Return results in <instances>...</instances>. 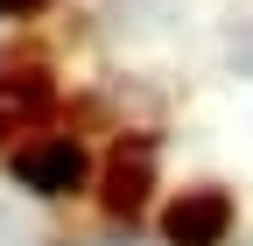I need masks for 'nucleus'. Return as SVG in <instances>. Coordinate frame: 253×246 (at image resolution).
Instances as JSON below:
<instances>
[{
	"instance_id": "obj_1",
	"label": "nucleus",
	"mask_w": 253,
	"mask_h": 246,
	"mask_svg": "<svg viewBox=\"0 0 253 246\" xmlns=\"http://www.w3.org/2000/svg\"><path fill=\"white\" fill-rule=\"evenodd\" d=\"M162 232H169V246H218L232 232V197L225 190H183L169 204Z\"/></svg>"
},
{
	"instance_id": "obj_2",
	"label": "nucleus",
	"mask_w": 253,
	"mask_h": 246,
	"mask_svg": "<svg viewBox=\"0 0 253 246\" xmlns=\"http://www.w3.org/2000/svg\"><path fill=\"white\" fill-rule=\"evenodd\" d=\"M14 183H28V190H42V197L78 190L84 183V148L78 141H28L14 155Z\"/></svg>"
},
{
	"instance_id": "obj_3",
	"label": "nucleus",
	"mask_w": 253,
	"mask_h": 246,
	"mask_svg": "<svg viewBox=\"0 0 253 246\" xmlns=\"http://www.w3.org/2000/svg\"><path fill=\"white\" fill-rule=\"evenodd\" d=\"M49 106H56V84L42 71H7V78H0V141L21 134V127H36Z\"/></svg>"
},
{
	"instance_id": "obj_4",
	"label": "nucleus",
	"mask_w": 253,
	"mask_h": 246,
	"mask_svg": "<svg viewBox=\"0 0 253 246\" xmlns=\"http://www.w3.org/2000/svg\"><path fill=\"white\" fill-rule=\"evenodd\" d=\"M148 183H155V148L148 141H134V148L120 141V155L106 169V211H141L148 204Z\"/></svg>"
},
{
	"instance_id": "obj_5",
	"label": "nucleus",
	"mask_w": 253,
	"mask_h": 246,
	"mask_svg": "<svg viewBox=\"0 0 253 246\" xmlns=\"http://www.w3.org/2000/svg\"><path fill=\"white\" fill-rule=\"evenodd\" d=\"M0 246H28V225L14 218V204L0 197Z\"/></svg>"
},
{
	"instance_id": "obj_6",
	"label": "nucleus",
	"mask_w": 253,
	"mask_h": 246,
	"mask_svg": "<svg viewBox=\"0 0 253 246\" xmlns=\"http://www.w3.org/2000/svg\"><path fill=\"white\" fill-rule=\"evenodd\" d=\"M49 0H0V21H21V14H42Z\"/></svg>"
},
{
	"instance_id": "obj_7",
	"label": "nucleus",
	"mask_w": 253,
	"mask_h": 246,
	"mask_svg": "<svg viewBox=\"0 0 253 246\" xmlns=\"http://www.w3.org/2000/svg\"><path fill=\"white\" fill-rule=\"evenodd\" d=\"M232 64H239V71H253V36H239V42H232Z\"/></svg>"
}]
</instances>
